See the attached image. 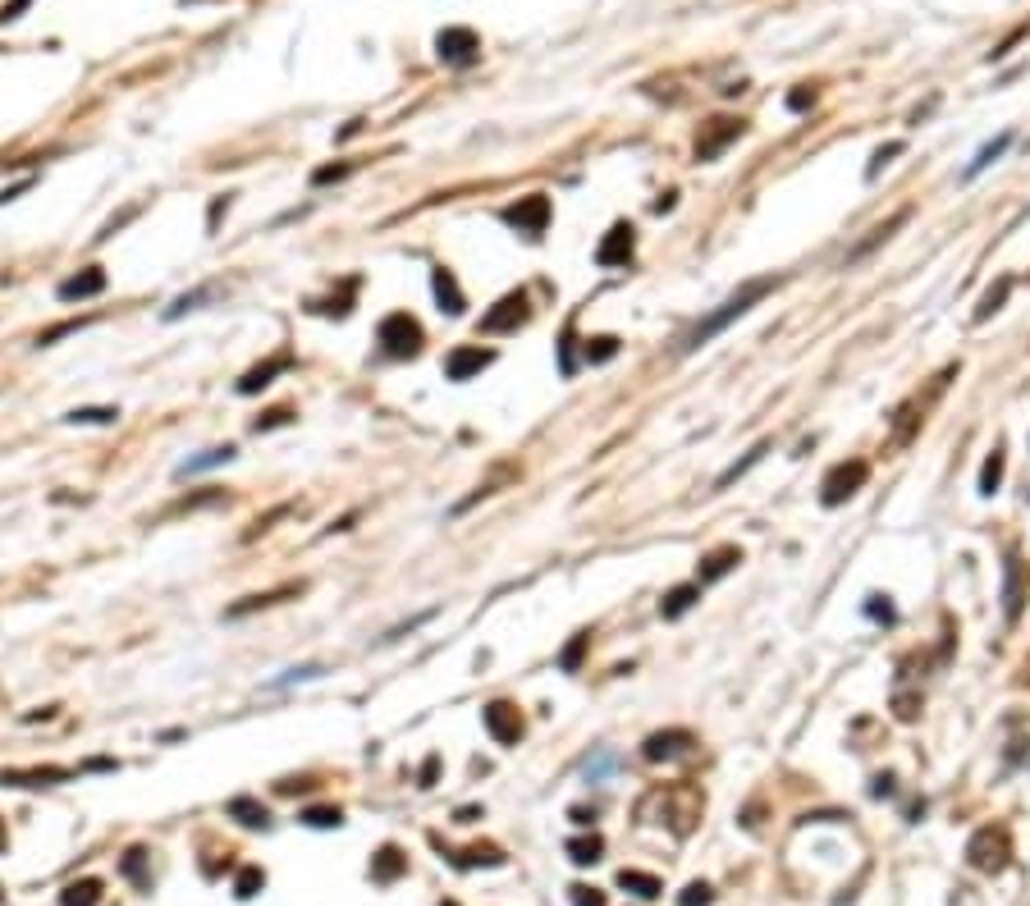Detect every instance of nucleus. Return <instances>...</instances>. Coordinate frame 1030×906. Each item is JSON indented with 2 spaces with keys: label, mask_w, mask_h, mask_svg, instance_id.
I'll return each instance as SVG.
<instances>
[{
  "label": "nucleus",
  "mask_w": 1030,
  "mask_h": 906,
  "mask_svg": "<svg viewBox=\"0 0 1030 906\" xmlns=\"http://www.w3.org/2000/svg\"><path fill=\"white\" fill-rule=\"evenodd\" d=\"M774 289H779V275H765V280H747L738 293H733V298L724 302V307H719V312H710L705 321H696L692 330H687V335H683V353H696L701 344H710L719 330H728V325L738 321V316H747L751 307H756L760 298H770Z\"/></svg>",
  "instance_id": "nucleus-1"
},
{
  "label": "nucleus",
  "mask_w": 1030,
  "mask_h": 906,
  "mask_svg": "<svg viewBox=\"0 0 1030 906\" xmlns=\"http://www.w3.org/2000/svg\"><path fill=\"white\" fill-rule=\"evenodd\" d=\"M641 806H660V820H655V824H669L678 838H687V833L696 829V820H701L705 801H701V792L683 783V788H660V792H651V797L641 801Z\"/></svg>",
  "instance_id": "nucleus-2"
},
{
  "label": "nucleus",
  "mask_w": 1030,
  "mask_h": 906,
  "mask_svg": "<svg viewBox=\"0 0 1030 906\" xmlns=\"http://www.w3.org/2000/svg\"><path fill=\"white\" fill-rule=\"evenodd\" d=\"M376 344H380V353L385 357H417L422 353V344H426V335H422V325H417V316H408V312H390L385 321L376 325Z\"/></svg>",
  "instance_id": "nucleus-3"
},
{
  "label": "nucleus",
  "mask_w": 1030,
  "mask_h": 906,
  "mask_svg": "<svg viewBox=\"0 0 1030 906\" xmlns=\"http://www.w3.org/2000/svg\"><path fill=\"white\" fill-rule=\"evenodd\" d=\"M1008 856H1012V842H1008V829H976L971 833V842H966V861H971V870L980 874H1003L1008 870Z\"/></svg>",
  "instance_id": "nucleus-4"
},
{
  "label": "nucleus",
  "mask_w": 1030,
  "mask_h": 906,
  "mask_svg": "<svg viewBox=\"0 0 1030 906\" xmlns=\"http://www.w3.org/2000/svg\"><path fill=\"white\" fill-rule=\"evenodd\" d=\"M870 481V467L861 463V458H847V463H834L829 472H824V481H820V504L824 508H838V504H847V499L857 495L861 486Z\"/></svg>",
  "instance_id": "nucleus-5"
},
{
  "label": "nucleus",
  "mask_w": 1030,
  "mask_h": 906,
  "mask_svg": "<svg viewBox=\"0 0 1030 906\" xmlns=\"http://www.w3.org/2000/svg\"><path fill=\"white\" fill-rule=\"evenodd\" d=\"M527 316H532V307H527V293L513 289V293H504V298H499L490 312H481L477 330H481V335H513V330H522V325H527Z\"/></svg>",
  "instance_id": "nucleus-6"
},
{
  "label": "nucleus",
  "mask_w": 1030,
  "mask_h": 906,
  "mask_svg": "<svg viewBox=\"0 0 1030 906\" xmlns=\"http://www.w3.org/2000/svg\"><path fill=\"white\" fill-rule=\"evenodd\" d=\"M499 220H504L509 229H518V234H527V238H541L545 225H550V197H541V193L518 197L513 206L499 211Z\"/></svg>",
  "instance_id": "nucleus-7"
},
{
  "label": "nucleus",
  "mask_w": 1030,
  "mask_h": 906,
  "mask_svg": "<svg viewBox=\"0 0 1030 906\" xmlns=\"http://www.w3.org/2000/svg\"><path fill=\"white\" fill-rule=\"evenodd\" d=\"M742 133H747V124H742V119H710V124H701V133H696V161H719V156H724L728 147H733V142L742 138Z\"/></svg>",
  "instance_id": "nucleus-8"
},
{
  "label": "nucleus",
  "mask_w": 1030,
  "mask_h": 906,
  "mask_svg": "<svg viewBox=\"0 0 1030 906\" xmlns=\"http://www.w3.org/2000/svg\"><path fill=\"white\" fill-rule=\"evenodd\" d=\"M1026 600H1030V568L1021 554H1008V563H1003V614H1008V623L1021 618Z\"/></svg>",
  "instance_id": "nucleus-9"
},
{
  "label": "nucleus",
  "mask_w": 1030,
  "mask_h": 906,
  "mask_svg": "<svg viewBox=\"0 0 1030 906\" xmlns=\"http://www.w3.org/2000/svg\"><path fill=\"white\" fill-rule=\"evenodd\" d=\"M435 55L445 60V65H472L481 55V37L472 33V28H440V37H435Z\"/></svg>",
  "instance_id": "nucleus-10"
},
{
  "label": "nucleus",
  "mask_w": 1030,
  "mask_h": 906,
  "mask_svg": "<svg viewBox=\"0 0 1030 906\" xmlns=\"http://www.w3.org/2000/svg\"><path fill=\"white\" fill-rule=\"evenodd\" d=\"M481 723H486V733L495 737L499 746H518V742H522V714H518V705L490 701L486 710H481Z\"/></svg>",
  "instance_id": "nucleus-11"
},
{
  "label": "nucleus",
  "mask_w": 1030,
  "mask_h": 906,
  "mask_svg": "<svg viewBox=\"0 0 1030 906\" xmlns=\"http://www.w3.org/2000/svg\"><path fill=\"white\" fill-rule=\"evenodd\" d=\"M486 367H495V353H490V348H477V344H463V348H454V353L445 357V376L449 380H472V376H481Z\"/></svg>",
  "instance_id": "nucleus-12"
},
{
  "label": "nucleus",
  "mask_w": 1030,
  "mask_h": 906,
  "mask_svg": "<svg viewBox=\"0 0 1030 906\" xmlns=\"http://www.w3.org/2000/svg\"><path fill=\"white\" fill-rule=\"evenodd\" d=\"M696 737L687 733V728H669V733H651L646 742H641V755L651 760V765H664V760H678L683 751H692Z\"/></svg>",
  "instance_id": "nucleus-13"
},
{
  "label": "nucleus",
  "mask_w": 1030,
  "mask_h": 906,
  "mask_svg": "<svg viewBox=\"0 0 1030 906\" xmlns=\"http://www.w3.org/2000/svg\"><path fill=\"white\" fill-rule=\"evenodd\" d=\"M632 248H637V234H632V225H614L605 234V243L596 248V261L605 270H614V266H628L632 261Z\"/></svg>",
  "instance_id": "nucleus-14"
},
{
  "label": "nucleus",
  "mask_w": 1030,
  "mask_h": 906,
  "mask_svg": "<svg viewBox=\"0 0 1030 906\" xmlns=\"http://www.w3.org/2000/svg\"><path fill=\"white\" fill-rule=\"evenodd\" d=\"M97 293H106V270L87 266V270H78V275H69V280H60L55 298H60V302H83V298H97Z\"/></svg>",
  "instance_id": "nucleus-15"
},
{
  "label": "nucleus",
  "mask_w": 1030,
  "mask_h": 906,
  "mask_svg": "<svg viewBox=\"0 0 1030 906\" xmlns=\"http://www.w3.org/2000/svg\"><path fill=\"white\" fill-rule=\"evenodd\" d=\"M65 778H74V769H60V765L5 769V774H0V788H51V783H65Z\"/></svg>",
  "instance_id": "nucleus-16"
},
{
  "label": "nucleus",
  "mask_w": 1030,
  "mask_h": 906,
  "mask_svg": "<svg viewBox=\"0 0 1030 906\" xmlns=\"http://www.w3.org/2000/svg\"><path fill=\"white\" fill-rule=\"evenodd\" d=\"M284 371H293V353L266 357L261 367H252V371H243V376H239V394H261V389L275 385V376H284Z\"/></svg>",
  "instance_id": "nucleus-17"
},
{
  "label": "nucleus",
  "mask_w": 1030,
  "mask_h": 906,
  "mask_svg": "<svg viewBox=\"0 0 1030 906\" xmlns=\"http://www.w3.org/2000/svg\"><path fill=\"white\" fill-rule=\"evenodd\" d=\"M431 293H435V302H440V312H445V316H463L467 312V298H463V289H458V280H454V270H449V266H435L431 270Z\"/></svg>",
  "instance_id": "nucleus-18"
},
{
  "label": "nucleus",
  "mask_w": 1030,
  "mask_h": 906,
  "mask_svg": "<svg viewBox=\"0 0 1030 906\" xmlns=\"http://www.w3.org/2000/svg\"><path fill=\"white\" fill-rule=\"evenodd\" d=\"M742 563V550L738 545H719V550H710L701 559V568H696V582L701 586H710V582H719V577H728V572L738 568Z\"/></svg>",
  "instance_id": "nucleus-19"
},
{
  "label": "nucleus",
  "mask_w": 1030,
  "mask_h": 906,
  "mask_svg": "<svg viewBox=\"0 0 1030 906\" xmlns=\"http://www.w3.org/2000/svg\"><path fill=\"white\" fill-rule=\"evenodd\" d=\"M289 595H303V582H298V586H280V591H266V595H248V600L229 604L225 618H248V614H257V609H271V604L289 600Z\"/></svg>",
  "instance_id": "nucleus-20"
},
{
  "label": "nucleus",
  "mask_w": 1030,
  "mask_h": 906,
  "mask_svg": "<svg viewBox=\"0 0 1030 906\" xmlns=\"http://www.w3.org/2000/svg\"><path fill=\"white\" fill-rule=\"evenodd\" d=\"M403 870H408V856H403L394 842H390V847H380V852L371 856V879H376V884H394Z\"/></svg>",
  "instance_id": "nucleus-21"
},
{
  "label": "nucleus",
  "mask_w": 1030,
  "mask_h": 906,
  "mask_svg": "<svg viewBox=\"0 0 1030 906\" xmlns=\"http://www.w3.org/2000/svg\"><path fill=\"white\" fill-rule=\"evenodd\" d=\"M696 600H701V582H683V586H673V591L660 600V618H683Z\"/></svg>",
  "instance_id": "nucleus-22"
},
{
  "label": "nucleus",
  "mask_w": 1030,
  "mask_h": 906,
  "mask_svg": "<svg viewBox=\"0 0 1030 906\" xmlns=\"http://www.w3.org/2000/svg\"><path fill=\"white\" fill-rule=\"evenodd\" d=\"M458 870H477V865H504V852H499L495 842H472V847H463V852L454 856Z\"/></svg>",
  "instance_id": "nucleus-23"
},
{
  "label": "nucleus",
  "mask_w": 1030,
  "mask_h": 906,
  "mask_svg": "<svg viewBox=\"0 0 1030 906\" xmlns=\"http://www.w3.org/2000/svg\"><path fill=\"white\" fill-rule=\"evenodd\" d=\"M229 815H234L243 829H266V824H271V810L261 806V801H252V797H234L229 801Z\"/></svg>",
  "instance_id": "nucleus-24"
},
{
  "label": "nucleus",
  "mask_w": 1030,
  "mask_h": 906,
  "mask_svg": "<svg viewBox=\"0 0 1030 906\" xmlns=\"http://www.w3.org/2000/svg\"><path fill=\"white\" fill-rule=\"evenodd\" d=\"M618 888H628L632 897H641V902H651V897H660V879L646 870H618Z\"/></svg>",
  "instance_id": "nucleus-25"
},
{
  "label": "nucleus",
  "mask_w": 1030,
  "mask_h": 906,
  "mask_svg": "<svg viewBox=\"0 0 1030 906\" xmlns=\"http://www.w3.org/2000/svg\"><path fill=\"white\" fill-rule=\"evenodd\" d=\"M229 458H234V444H216V449H206L202 458H188V463H179V481H184V476H197V472H206V467H220V463H229Z\"/></svg>",
  "instance_id": "nucleus-26"
},
{
  "label": "nucleus",
  "mask_w": 1030,
  "mask_h": 906,
  "mask_svg": "<svg viewBox=\"0 0 1030 906\" xmlns=\"http://www.w3.org/2000/svg\"><path fill=\"white\" fill-rule=\"evenodd\" d=\"M101 902V879H74L60 893V906H97Z\"/></svg>",
  "instance_id": "nucleus-27"
},
{
  "label": "nucleus",
  "mask_w": 1030,
  "mask_h": 906,
  "mask_svg": "<svg viewBox=\"0 0 1030 906\" xmlns=\"http://www.w3.org/2000/svg\"><path fill=\"white\" fill-rule=\"evenodd\" d=\"M568 856H573L577 865H596L600 856H605V838H600V833H582V838L568 842Z\"/></svg>",
  "instance_id": "nucleus-28"
},
{
  "label": "nucleus",
  "mask_w": 1030,
  "mask_h": 906,
  "mask_svg": "<svg viewBox=\"0 0 1030 906\" xmlns=\"http://www.w3.org/2000/svg\"><path fill=\"white\" fill-rule=\"evenodd\" d=\"M1003 467H1008V458H1003V449H994L985 458V467H980V495H994L1003 486Z\"/></svg>",
  "instance_id": "nucleus-29"
},
{
  "label": "nucleus",
  "mask_w": 1030,
  "mask_h": 906,
  "mask_svg": "<svg viewBox=\"0 0 1030 906\" xmlns=\"http://www.w3.org/2000/svg\"><path fill=\"white\" fill-rule=\"evenodd\" d=\"M261 888H266V870H261V865H243L239 879H234V893L248 902V897H257Z\"/></svg>",
  "instance_id": "nucleus-30"
},
{
  "label": "nucleus",
  "mask_w": 1030,
  "mask_h": 906,
  "mask_svg": "<svg viewBox=\"0 0 1030 906\" xmlns=\"http://www.w3.org/2000/svg\"><path fill=\"white\" fill-rule=\"evenodd\" d=\"M65 421L69 426H110V421H120V412L115 408H74Z\"/></svg>",
  "instance_id": "nucleus-31"
},
{
  "label": "nucleus",
  "mask_w": 1030,
  "mask_h": 906,
  "mask_svg": "<svg viewBox=\"0 0 1030 906\" xmlns=\"http://www.w3.org/2000/svg\"><path fill=\"white\" fill-rule=\"evenodd\" d=\"M1008 293H1012V280H998L994 289H985V298H980V307H976V321H989V316L1008 302Z\"/></svg>",
  "instance_id": "nucleus-32"
},
{
  "label": "nucleus",
  "mask_w": 1030,
  "mask_h": 906,
  "mask_svg": "<svg viewBox=\"0 0 1030 906\" xmlns=\"http://www.w3.org/2000/svg\"><path fill=\"white\" fill-rule=\"evenodd\" d=\"M765 453H770V444H756V449H751L747 458H742V463H733V467H728L724 476H719V481H715V490H728V486H733V481H738L742 472H751V467H756L760 458H765Z\"/></svg>",
  "instance_id": "nucleus-33"
},
{
  "label": "nucleus",
  "mask_w": 1030,
  "mask_h": 906,
  "mask_svg": "<svg viewBox=\"0 0 1030 906\" xmlns=\"http://www.w3.org/2000/svg\"><path fill=\"white\" fill-rule=\"evenodd\" d=\"M303 824H312V829H339V824H344V810L339 806H312V810H303Z\"/></svg>",
  "instance_id": "nucleus-34"
},
{
  "label": "nucleus",
  "mask_w": 1030,
  "mask_h": 906,
  "mask_svg": "<svg viewBox=\"0 0 1030 906\" xmlns=\"http://www.w3.org/2000/svg\"><path fill=\"white\" fill-rule=\"evenodd\" d=\"M586 646H591V632H577L573 641H568V650L559 655V669L564 673H577L582 669V655H586Z\"/></svg>",
  "instance_id": "nucleus-35"
},
{
  "label": "nucleus",
  "mask_w": 1030,
  "mask_h": 906,
  "mask_svg": "<svg viewBox=\"0 0 1030 906\" xmlns=\"http://www.w3.org/2000/svg\"><path fill=\"white\" fill-rule=\"evenodd\" d=\"M1008 142H1012V133H998L994 142H985V147H980V156H976V161H971V170H966V174H980V170H985V165H994L998 156L1008 151Z\"/></svg>",
  "instance_id": "nucleus-36"
},
{
  "label": "nucleus",
  "mask_w": 1030,
  "mask_h": 906,
  "mask_svg": "<svg viewBox=\"0 0 1030 906\" xmlns=\"http://www.w3.org/2000/svg\"><path fill=\"white\" fill-rule=\"evenodd\" d=\"M206 298H216V289H193V293H184V298H179V302L170 307V312H165V321H179L184 312H197V307H202Z\"/></svg>",
  "instance_id": "nucleus-37"
},
{
  "label": "nucleus",
  "mask_w": 1030,
  "mask_h": 906,
  "mask_svg": "<svg viewBox=\"0 0 1030 906\" xmlns=\"http://www.w3.org/2000/svg\"><path fill=\"white\" fill-rule=\"evenodd\" d=\"M83 325H92V316H74V321H60V325H51V330H42V335H37V344H55V339H65V335H78V330H83Z\"/></svg>",
  "instance_id": "nucleus-38"
},
{
  "label": "nucleus",
  "mask_w": 1030,
  "mask_h": 906,
  "mask_svg": "<svg viewBox=\"0 0 1030 906\" xmlns=\"http://www.w3.org/2000/svg\"><path fill=\"white\" fill-rule=\"evenodd\" d=\"M902 225H907V211H898V216H893V220H889V225H879V229H870V238H866V243H861V248H857V252H852V257H866V252H870V248H875V243H884V238H893V229H902Z\"/></svg>",
  "instance_id": "nucleus-39"
},
{
  "label": "nucleus",
  "mask_w": 1030,
  "mask_h": 906,
  "mask_svg": "<svg viewBox=\"0 0 1030 906\" xmlns=\"http://www.w3.org/2000/svg\"><path fill=\"white\" fill-rule=\"evenodd\" d=\"M614 353H618V339H614V335L586 339V362H609Z\"/></svg>",
  "instance_id": "nucleus-40"
},
{
  "label": "nucleus",
  "mask_w": 1030,
  "mask_h": 906,
  "mask_svg": "<svg viewBox=\"0 0 1030 906\" xmlns=\"http://www.w3.org/2000/svg\"><path fill=\"white\" fill-rule=\"evenodd\" d=\"M289 421H293V412H289V408H271L266 417L252 421V431H257V435H261V431H280V426H289Z\"/></svg>",
  "instance_id": "nucleus-41"
},
{
  "label": "nucleus",
  "mask_w": 1030,
  "mask_h": 906,
  "mask_svg": "<svg viewBox=\"0 0 1030 906\" xmlns=\"http://www.w3.org/2000/svg\"><path fill=\"white\" fill-rule=\"evenodd\" d=\"M284 513H293V504H280V508H271V513H266V518H257V522H252V527H248V531H243V540H257V536H261V531H271V522H280V518H284Z\"/></svg>",
  "instance_id": "nucleus-42"
},
{
  "label": "nucleus",
  "mask_w": 1030,
  "mask_h": 906,
  "mask_svg": "<svg viewBox=\"0 0 1030 906\" xmlns=\"http://www.w3.org/2000/svg\"><path fill=\"white\" fill-rule=\"evenodd\" d=\"M568 897H573V906H605V893L591 884H573L568 888Z\"/></svg>",
  "instance_id": "nucleus-43"
},
{
  "label": "nucleus",
  "mask_w": 1030,
  "mask_h": 906,
  "mask_svg": "<svg viewBox=\"0 0 1030 906\" xmlns=\"http://www.w3.org/2000/svg\"><path fill=\"white\" fill-rule=\"evenodd\" d=\"M225 499V490H206V495H193V499H179L174 504V513H193V508H206V504H220Z\"/></svg>",
  "instance_id": "nucleus-44"
},
{
  "label": "nucleus",
  "mask_w": 1030,
  "mask_h": 906,
  "mask_svg": "<svg viewBox=\"0 0 1030 906\" xmlns=\"http://www.w3.org/2000/svg\"><path fill=\"white\" fill-rule=\"evenodd\" d=\"M142 856H147L142 847H133V852L124 856V874H129L133 884H147V865H142Z\"/></svg>",
  "instance_id": "nucleus-45"
},
{
  "label": "nucleus",
  "mask_w": 1030,
  "mask_h": 906,
  "mask_svg": "<svg viewBox=\"0 0 1030 906\" xmlns=\"http://www.w3.org/2000/svg\"><path fill=\"white\" fill-rule=\"evenodd\" d=\"M893 156H902V142H889V147H879L875 151V161H870V170H866V179H875L879 170H884V165L893 161Z\"/></svg>",
  "instance_id": "nucleus-46"
},
{
  "label": "nucleus",
  "mask_w": 1030,
  "mask_h": 906,
  "mask_svg": "<svg viewBox=\"0 0 1030 906\" xmlns=\"http://www.w3.org/2000/svg\"><path fill=\"white\" fill-rule=\"evenodd\" d=\"M678 906H710V884H687Z\"/></svg>",
  "instance_id": "nucleus-47"
},
{
  "label": "nucleus",
  "mask_w": 1030,
  "mask_h": 906,
  "mask_svg": "<svg viewBox=\"0 0 1030 906\" xmlns=\"http://www.w3.org/2000/svg\"><path fill=\"white\" fill-rule=\"evenodd\" d=\"M893 710H898L902 723H911L916 714H921V696H898V701H893Z\"/></svg>",
  "instance_id": "nucleus-48"
},
{
  "label": "nucleus",
  "mask_w": 1030,
  "mask_h": 906,
  "mask_svg": "<svg viewBox=\"0 0 1030 906\" xmlns=\"http://www.w3.org/2000/svg\"><path fill=\"white\" fill-rule=\"evenodd\" d=\"M866 614H870V618H875V623H879V618H884V623H893V604H889V600H884V595H870V604H866Z\"/></svg>",
  "instance_id": "nucleus-49"
},
{
  "label": "nucleus",
  "mask_w": 1030,
  "mask_h": 906,
  "mask_svg": "<svg viewBox=\"0 0 1030 906\" xmlns=\"http://www.w3.org/2000/svg\"><path fill=\"white\" fill-rule=\"evenodd\" d=\"M815 106V87H797L788 92V110H811Z\"/></svg>",
  "instance_id": "nucleus-50"
},
{
  "label": "nucleus",
  "mask_w": 1030,
  "mask_h": 906,
  "mask_svg": "<svg viewBox=\"0 0 1030 906\" xmlns=\"http://www.w3.org/2000/svg\"><path fill=\"white\" fill-rule=\"evenodd\" d=\"M344 174H348V165H321V170L312 174V184H316V188H321V184H335V179H344Z\"/></svg>",
  "instance_id": "nucleus-51"
},
{
  "label": "nucleus",
  "mask_w": 1030,
  "mask_h": 906,
  "mask_svg": "<svg viewBox=\"0 0 1030 906\" xmlns=\"http://www.w3.org/2000/svg\"><path fill=\"white\" fill-rule=\"evenodd\" d=\"M28 5H33V0H5V5H0V23H14Z\"/></svg>",
  "instance_id": "nucleus-52"
},
{
  "label": "nucleus",
  "mask_w": 1030,
  "mask_h": 906,
  "mask_svg": "<svg viewBox=\"0 0 1030 906\" xmlns=\"http://www.w3.org/2000/svg\"><path fill=\"white\" fill-rule=\"evenodd\" d=\"M435 774H440V755H431L422 765V788H435Z\"/></svg>",
  "instance_id": "nucleus-53"
},
{
  "label": "nucleus",
  "mask_w": 1030,
  "mask_h": 906,
  "mask_svg": "<svg viewBox=\"0 0 1030 906\" xmlns=\"http://www.w3.org/2000/svg\"><path fill=\"white\" fill-rule=\"evenodd\" d=\"M477 815H481L477 806H463V810H458V824H472V820H477Z\"/></svg>",
  "instance_id": "nucleus-54"
},
{
  "label": "nucleus",
  "mask_w": 1030,
  "mask_h": 906,
  "mask_svg": "<svg viewBox=\"0 0 1030 906\" xmlns=\"http://www.w3.org/2000/svg\"><path fill=\"white\" fill-rule=\"evenodd\" d=\"M440 906H458V902H440Z\"/></svg>",
  "instance_id": "nucleus-55"
},
{
  "label": "nucleus",
  "mask_w": 1030,
  "mask_h": 906,
  "mask_svg": "<svg viewBox=\"0 0 1030 906\" xmlns=\"http://www.w3.org/2000/svg\"><path fill=\"white\" fill-rule=\"evenodd\" d=\"M0 847H5V833H0Z\"/></svg>",
  "instance_id": "nucleus-56"
}]
</instances>
